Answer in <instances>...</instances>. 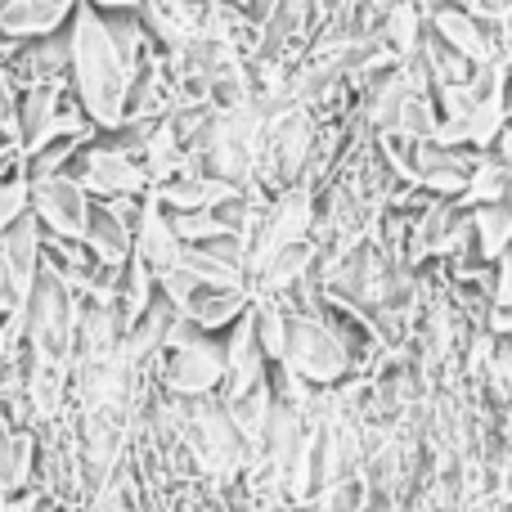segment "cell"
<instances>
[{
  "mask_svg": "<svg viewBox=\"0 0 512 512\" xmlns=\"http://www.w3.org/2000/svg\"><path fill=\"white\" fill-rule=\"evenodd\" d=\"M504 68H508V81H512V54H508V59H504Z\"/></svg>",
  "mask_w": 512,
  "mask_h": 512,
  "instance_id": "36",
  "label": "cell"
},
{
  "mask_svg": "<svg viewBox=\"0 0 512 512\" xmlns=\"http://www.w3.org/2000/svg\"><path fill=\"white\" fill-rule=\"evenodd\" d=\"M180 252H185V243H180L176 230H171V216L149 198V203L140 207V216H135V261L158 279V274L176 270Z\"/></svg>",
  "mask_w": 512,
  "mask_h": 512,
  "instance_id": "13",
  "label": "cell"
},
{
  "mask_svg": "<svg viewBox=\"0 0 512 512\" xmlns=\"http://www.w3.org/2000/svg\"><path fill=\"white\" fill-rule=\"evenodd\" d=\"M432 23H436V36H441V41L450 45L454 54H463V59H468V63H490V59H495V50H490V36H486V27H481L472 14H463L459 5H445V9H436V14H432Z\"/></svg>",
  "mask_w": 512,
  "mask_h": 512,
  "instance_id": "19",
  "label": "cell"
},
{
  "mask_svg": "<svg viewBox=\"0 0 512 512\" xmlns=\"http://www.w3.org/2000/svg\"><path fill=\"white\" fill-rule=\"evenodd\" d=\"M68 176L77 180L86 194H99V198H108V203H122V198H135V194L149 189L144 162L126 158V153L108 149V144H99V149H81V158H72Z\"/></svg>",
  "mask_w": 512,
  "mask_h": 512,
  "instance_id": "7",
  "label": "cell"
},
{
  "mask_svg": "<svg viewBox=\"0 0 512 512\" xmlns=\"http://www.w3.org/2000/svg\"><path fill=\"white\" fill-rule=\"evenodd\" d=\"M18 68H23V77L32 86H54V77L68 68V36H45V41L27 45L18 54Z\"/></svg>",
  "mask_w": 512,
  "mask_h": 512,
  "instance_id": "22",
  "label": "cell"
},
{
  "mask_svg": "<svg viewBox=\"0 0 512 512\" xmlns=\"http://www.w3.org/2000/svg\"><path fill=\"white\" fill-rule=\"evenodd\" d=\"M490 328H495V333H508L512 337V306H490Z\"/></svg>",
  "mask_w": 512,
  "mask_h": 512,
  "instance_id": "32",
  "label": "cell"
},
{
  "mask_svg": "<svg viewBox=\"0 0 512 512\" xmlns=\"http://www.w3.org/2000/svg\"><path fill=\"white\" fill-rule=\"evenodd\" d=\"M310 256H315V248H310V243H292V248H283L279 256H270V261L261 265V274H265V292L292 288L297 279H306Z\"/></svg>",
  "mask_w": 512,
  "mask_h": 512,
  "instance_id": "25",
  "label": "cell"
},
{
  "mask_svg": "<svg viewBox=\"0 0 512 512\" xmlns=\"http://www.w3.org/2000/svg\"><path fill=\"white\" fill-rule=\"evenodd\" d=\"M144 27L171 50H189L203 36V9L194 0H144Z\"/></svg>",
  "mask_w": 512,
  "mask_h": 512,
  "instance_id": "16",
  "label": "cell"
},
{
  "mask_svg": "<svg viewBox=\"0 0 512 512\" xmlns=\"http://www.w3.org/2000/svg\"><path fill=\"white\" fill-rule=\"evenodd\" d=\"M27 212H32V180H27V176H9L5 185H0V234L14 230Z\"/></svg>",
  "mask_w": 512,
  "mask_h": 512,
  "instance_id": "28",
  "label": "cell"
},
{
  "mask_svg": "<svg viewBox=\"0 0 512 512\" xmlns=\"http://www.w3.org/2000/svg\"><path fill=\"white\" fill-rule=\"evenodd\" d=\"M216 382H225V346L180 324V333L167 346V387L185 400H203Z\"/></svg>",
  "mask_w": 512,
  "mask_h": 512,
  "instance_id": "5",
  "label": "cell"
},
{
  "mask_svg": "<svg viewBox=\"0 0 512 512\" xmlns=\"http://www.w3.org/2000/svg\"><path fill=\"white\" fill-rule=\"evenodd\" d=\"M149 194L153 203L171 207V216H176V212H212V207L230 203V198H243V189L225 185V180L207 176V171H185V176H171L162 185H153Z\"/></svg>",
  "mask_w": 512,
  "mask_h": 512,
  "instance_id": "12",
  "label": "cell"
},
{
  "mask_svg": "<svg viewBox=\"0 0 512 512\" xmlns=\"http://www.w3.org/2000/svg\"><path fill=\"white\" fill-rule=\"evenodd\" d=\"M508 171H512V162H508Z\"/></svg>",
  "mask_w": 512,
  "mask_h": 512,
  "instance_id": "37",
  "label": "cell"
},
{
  "mask_svg": "<svg viewBox=\"0 0 512 512\" xmlns=\"http://www.w3.org/2000/svg\"><path fill=\"white\" fill-rule=\"evenodd\" d=\"M346 364H351V355L328 324L310 315L288 319V346H283V369L288 373H297L301 382H337Z\"/></svg>",
  "mask_w": 512,
  "mask_h": 512,
  "instance_id": "4",
  "label": "cell"
},
{
  "mask_svg": "<svg viewBox=\"0 0 512 512\" xmlns=\"http://www.w3.org/2000/svg\"><path fill=\"white\" fill-rule=\"evenodd\" d=\"M18 117V90H14V77L0 68V131Z\"/></svg>",
  "mask_w": 512,
  "mask_h": 512,
  "instance_id": "29",
  "label": "cell"
},
{
  "mask_svg": "<svg viewBox=\"0 0 512 512\" xmlns=\"http://www.w3.org/2000/svg\"><path fill=\"white\" fill-rule=\"evenodd\" d=\"M265 382V351L261 342H256V324L252 315H243L239 324H234L230 342H225V391L234 396H243V391L261 387Z\"/></svg>",
  "mask_w": 512,
  "mask_h": 512,
  "instance_id": "15",
  "label": "cell"
},
{
  "mask_svg": "<svg viewBox=\"0 0 512 512\" xmlns=\"http://www.w3.org/2000/svg\"><path fill=\"white\" fill-rule=\"evenodd\" d=\"M81 243H86L99 265H113L117 270V265H126L135 256V225L126 216H117L113 207H90Z\"/></svg>",
  "mask_w": 512,
  "mask_h": 512,
  "instance_id": "17",
  "label": "cell"
},
{
  "mask_svg": "<svg viewBox=\"0 0 512 512\" xmlns=\"http://www.w3.org/2000/svg\"><path fill=\"white\" fill-rule=\"evenodd\" d=\"M180 270L185 274H194V283L198 288H239L243 283V265H234V261H225L216 248H185L180 252Z\"/></svg>",
  "mask_w": 512,
  "mask_h": 512,
  "instance_id": "21",
  "label": "cell"
},
{
  "mask_svg": "<svg viewBox=\"0 0 512 512\" xmlns=\"http://www.w3.org/2000/svg\"><path fill=\"white\" fill-rule=\"evenodd\" d=\"M18 153H23V149H5V144H0V185H5V180H9L5 171H9V162H14Z\"/></svg>",
  "mask_w": 512,
  "mask_h": 512,
  "instance_id": "34",
  "label": "cell"
},
{
  "mask_svg": "<svg viewBox=\"0 0 512 512\" xmlns=\"http://www.w3.org/2000/svg\"><path fill=\"white\" fill-rule=\"evenodd\" d=\"M261 131L265 117L261 108H234V113H212L207 131L198 135V153L207 162V176L225 180V185L243 189L261 158Z\"/></svg>",
  "mask_w": 512,
  "mask_h": 512,
  "instance_id": "2",
  "label": "cell"
},
{
  "mask_svg": "<svg viewBox=\"0 0 512 512\" xmlns=\"http://www.w3.org/2000/svg\"><path fill=\"white\" fill-rule=\"evenodd\" d=\"M382 41L400 54V59H414L418 45H423V27H418V9L409 5H391L387 9V23H382Z\"/></svg>",
  "mask_w": 512,
  "mask_h": 512,
  "instance_id": "24",
  "label": "cell"
},
{
  "mask_svg": "<svg viewBox=\"0 0 512 512\" xmlns=\"http://www.w3.org/2000/svg\"><path fill=\"white\" fill-rule=\"evenodd\" d=\"M310 140H315V126H310V113L297 104H283L274 117H265V131H261V153L274 162V167L283 171V176H292V171L306 162L310 153Z\"/></svg>",
  "mask_w": 512,
  "mask_h": 512,
  "instance_id": "11",
  "label": "cell"
},
{
  "mask_svg": "<svg viewBox=\"0 0 512 512\" xmlns=\"http://www.w3.org/2000/svg\"><path fill=\"white\" fill-rule=\"evenodd\" d=\"M310 221H315V207H310V194L301 185L279 189L274 207H265V221H256V234L248 239L252 248V270H261L270 256H279L292 243H306Z\"/></svg>",
  "mask_w": 512,
  "mask_h": 512,
  "instance_id": "6",
  "label": "cell"
},
{
  "mask_svg": "<svg viewBox=\"0 0 512 512\" xmlns=\"http://www.w3.org/2000/svg\"><path fill=\"white\" fill-rule=\"evenodd\" d=\"M508 180H512V171L504 167V162H495V158L486 153V158H481V167H477V176H472V185H468V198H472L477 207H486V203H504Z\"/></svg>",
  "mask_w": 512,
  "mask_h": 512,
  "instance_id": "27",
  "label": "cell"
},
{
  "mask_svg": "<svg viewBox=\"0 0 512 512\" xmlns=\"http://www.w3.org/2000/svg\"><path fill=\"white\" fill-rule=\"evenodd\" d=\"M72 14H77V0H0V36L45 41V36H59Z\"/></svg>",
  "mask_w": 512,
  "mask_h": 512,
  "instance_id": "10",
  "label": "cell"
},
{
  "mask_svg": "<svg viewBox=\"0 0 512 512\" xmlns=\"http://www.w3.org/2000/svg\"><path fill=\"white\" fill-rule=\"evenodd\" d=\"M481 158L486 153H468V149H432L423 144L418 149V167H414V180L436 194H468L472 176H477Z\"/></svg>",
  "mask_w": 512,
  "mask_h": 512,
  "instance_id": "14",
  "label": "cell"
},
{
  "mask_svg": "<svg viewBox=\"0 0 512 512\" xmlns=\"http://www.w3.org/2000/svg\"><path fill=\"white\" fill-rule=\"evenodd\" d=\"M288 310L279 301H261L252 310V324H256V342H261L265 360H279L283 364V346H288Z\"/></svg>",
  "mask_w": 512,
  "mask_h": 512,
  "instance_id": "26",
  "label": "cell"
},
{
  "mask_svg": "<svg viewBox=\"0 0 512 512\" xmlns=\"http://www.w3.org/2000/svg\"><path fill=\"white\" fill-rule=\"evenodd\" d=\"M68 68L77 81V99L95 126H122L131 99V68L122 63L104 14L81 0L68 23Z\"/></svg>",
  "mask_w": 512,
  "mask_h": 512,
  "instance_id": "1",
  "label": "cell"
},
{
  "mask_svg": "<svg viewBox=\"0 0 512 512\" xmlns=\"http://www.w3.org/2000/svg\"><path fill=\"white\" fill-rule=\"evenodd\" d=\"M495 301H499V306H512V243H508V252L499 256V274H495Z\"/></svg>",
  "mask_w": 512,
  "mask_h": 512,
  "instance_id": "31",
  "label": "cell"
},
{
  "mask_svg": "<svg viewBox=\"0 0 512 512\" xmlns=\"http://www.w3.org/2000/svg\"><path fill=\"white\" fill-rule=\"evenodd\" d=\"M32 216L50 230V239H72L86 234L90 221V194L72 176H45L32 180Z\"/></svg>",
  "mask_w": 512,
  "mask_h": 512,
  "instance_id": "8",
  "label": "cell"
},
{
  "mask_svg": "<svg viewBox=\"0 0 512 512\" xmlns=\"http://www.w3.org/2000/svg\"><path fill=\"white\" fill-rule=\"evenodd\" d=\"M504 41L512 45V5H508V14H504Z\"/></svg>",
  "mask_w": 512,
  "mask_h": 512,
  "instance_id": "35",
  "label": "cell"
},
{
  "mask_svg": "<svg viewBox=\"0 0 512 512\" xmlns=\"http://www.w3.org/2000/svg\"><path fill=\"white\" fill-rule=\"evenodd\" d=\"M54 122H59V90L54 86H32L18 99V135H23V153H36L50 140Z\"/></svg>",
  "mask_w": 512,
  "mask_h": 512,
  "instance_id": "20",
  "label": "cell"
},
{
  "mask_svg": "<svg viewBox=\"0 0 512 512\" xmlns=\"http://www.w3.org/2000/svg\"><path fill=\"white\" fill-rule=\"evenodd\" d=\"M508 5H512V0H459V9H463V14H472L477 23H481V18H499V23H504Z\"/></svg>",
  "mask_w": 512,
  "mask_h": 512,
  "instance_id": "30",
  "label": "cell"
},
{
  "mask_svg": "<svg viewBox=\"0 0 512 512\" xmlns=\"http://www.w3.org/2000/svg\"><path fill=\"white\" fill-rule=\"evenodd\" d=\"M472 230H477V248L486 261H499L512 243V207L508 203H486L472 212Z\"/></svg>",
  "mask_w": 512,
  "mask_h": 512,
  "instance_id": "23",
  "label": "cell"
},
{
  "mask_svg": "<svg viewBox=\"0 0 512 512\" xmlns=\"http://www.w3.org/2000/svg\"><path fill=\"white\" fill-rule=\"evenodd\" d=\"M252 288L239 283V288H198L194 301L185 306V319L198 328V333H216V328H234L243 315H248Z\"/></svg>",
  "mask_w": 512,
  "mask_h": 512,
  "instance_id": "18",
  "label": "cell"
},
{
  "mask_svg": "<svg viewBox=\"0 0 512 512\" xmlns=\"http://www.w3.org/2000/svg\"><path fill=\"white\" fill-rule=\"evenodd\" d=\"M23 319H27V337H32L36 355L41 360H63L72 333H77V315H72V301H68V283L50 265H41V274H36Z\"/></svg>",
  "mask_w": 512,
  "mask_h": 512,
  "instance_id": "3",
  "label": "cell"
},
{
  "mask_svg": "<svg viewBox=\"0 0 512 512\" xmlns=\"http://www.w3.org/2000/svg\"><path fill=\"white\" fill-rule=\"evenodd\" d=\"M86 5H95L99 14H104V9H113V14H131L140 0H86Z\"/></svg>",
  "mask_w": 512,
  "mask_h": 512,
  "instance_id": "33",
  "label": "cell"
},
{
  "mask_svg": "<svg viewBox=\"0 0 512 512\" xmlns=\"http://www.w3.org/2000/svg\"><path fill=\"white\" fill-rule=\"evenodd\" d=\"M189 445H194V454L203 459L207 472H221V477H230V472L243 468V459H248V445H243V436L234 432L230 414L225 409H194V418H189Z\"/></svg>",
  "mask_w": 512,
  "mask_h": 512,
  "instance_id": "9",
  "label": "cell"
}]
</instances>
